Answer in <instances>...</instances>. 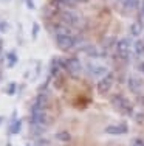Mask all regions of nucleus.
<instances>
[{"label":"nucleus","instance_id":"f257e3e1","mask_svg":"<svg viewBox=\"0 0 144 146\" xmlns=\"http://www.w3.org/2000/svg\"><path fill=\"white\" fill-rule=\"evenodd\" d=\"M45 104H47V96H45V93H42V95L37 96V100L31 106L30 115H31V124H34V126H43L45 124V121H47Z\"/></svg>","mask_w":144,"mask_h":146},{"label":"nucleus","instance_id":"f03ea898","mask_svg":"<svg viewBox=\"0 0 144 146\" xmlns=\"http://www.w3.org/2000/svg\"><path fill=\"white\" fill-rule=\"evenodd\" d=\"M112 106L115 107L118 112L124 113V115H132L133 113V106L132 103L129 101V98H126L124 95H115L112 98Z\"/></svg>","mask_w":144,"mask_h":146},{"label":"nucleus","instance_id":"7ed1b4c3","mask_svg":"<svg viewBox=\"0 0 144 146\" xmlns=\"http://www.w3.org/2000/svg\"><path fill=\"white\" fill-rule=\"evenodd\" d=\"M113 84H115V76H113V73H107L96 82V90H98L99 95H107L113 87Z\"/></svg>","mask_w":144,"mask_h":146},{"label":"nucleus","instance_id":"20e7f679","mask_svg":"<svg viewBox=\"0 0 144 146\" xmlns=\"http://www.w3.org/2000/svg\"><path fill=\"white\" fill-rule=\"evenodd\" d=\"M54 39H56V44L60 50H70V48H73L74 44H76L74 37L71 36L70 33H56Z\"/></svg>","mask_w":144,"mask_h":146},{"label":"nucleus","instance_id":"39448f33","mask_svg":"<svg viewBox=\"0 0 144 146\" xmlns=\"http://www.w3.org/2000/svg\"><path fill=\"white\" fill-rule=\"evenodd\" d=\"M127 86H129V90H130L132 93H135V95H141L143 90H144V82H143V79L139 78V76H136V75L129 76Z\"/></svg>","mask_w":144,"mask_h":146},{"label":"nucleus","instance_id":"423d86ee","mask_svg":"<svg viewBox=\"0 0 144 146\" xmlns=\"http://www.w3.org/2000/svg\"><path fill=\"white\" fill-rule=\"evenodd\" d=\"M65 68L68 70V73L73 76H78L82 72V64L78 58H70L65 61Z\"/></svg>","mask_w":144,"mask_h":146},{"label":"nucleus","instance_id":"0eeeda50","mask_svg":"<svg viewBox=\"0 0 144 146\" xmlns=\"http://www.w3.org/2000/svg\"><path fill=\"white\" fill-rule=\"evenodd\" d=\"M130 50H132V44H130L129 39H121L118 42V45H116V51H118V54L121 58H129L130 54Z\"/></svg>","mask_w":144,"mask_h":146},{"label":"nucleus","instance_id":"6e6552de","mask_svg":"<svg viewBox=\"0 0 144 146\" xmlns=\"http://www.w3.org/2000/svg\"><path fill=\"white\" fill-rule=\"evenodd\" d=\"M87 68H88V73H90L91 76H95V78L105 76V75L108 73V72H107L108 68L105 67V65H101V64H88Z\"/></svg>","mask_w":144,"mask_h":146},{"label":"nucleus","instance_id":"1a4fd4ad","mask_svg":"<svg viewBox=\"0 0 144 146\" xmlns=\"http://www.w3.org/2000/svg\"><path fill=\"white\" fill-rule=\"evenodd\" d=\"M104 131L112 135H119V134H126L127 132V126L126 124H122V126H107Z\"/></svg>","mask_w":144,"mask_h":146},{"label":"nucleus","instance_id":"9d476101","mask_svg":"<svg viewBox=\"0 0 144 146\" xmlns=\"http://www.w3.org/2000/svg\"><path fill=\"white\" fill-rule=\"evenodd\" d=\"M133 51L136 56H144V40H136L133 44Z\"/></svg>","mask_w":144,"mask_h":146},{"label":"nucleus","instance_id":"9b49d317","mask_svg":"<svg viewBox=\"0 0 144 146\" xmlns=\"http://www.w3.org/2000/svg\"><path fill=\"white\" fill-rule=\"evenodd\" d=\"M141 33H143V25L139 22H135L130 25V34L132 36H139Z\"/></svg>","mask_w":144,"mask_h":146},{"label":"nucleus","instance_id":"f8f14e48","mask_svg":"<svg viewBox=\"0 0 144 146\" xmlns=\"http://www.w3.org/2000/svg\"><path fill=\"white\" fill-rule=\"evenodd\" d=\"M20 127H22V121L16 120L14 123L11 124V127H9V132H11V134H17V132L20 131Z\"/></svg>","mask_w":144,"mask_h":146},{"label":"nucleus","instance_id":"ddd939ff","mask_svg":"<svg viewBox=\"0 0 144 146\" xmlns=\"http://www.w3.org/2000/svg\"><path fill=\"white\" fill-rule=\"evenodd\" d=\"M8 59H9V67H11V65H14V62L17 61V58H16L14 53H8Z\"/></svg>","mask_w":144,"mask_h":146},{"label":"nucleus","instance_id":"4468645a","mask_svg":"<svg viewBox=\"0 0 144 146\" xmlns=\"http://www.w3.org/2000/svg\"><path fill=\"white\" fill-rule=\"evenodd\" d=\"M132 146H144V140L143 138H135L132 141Z\"/></svg>","mask_w":144,"mask_h":146},{"label":"nucleus","instance_id":"2eb2a0df","mask_svg":"<svg viewBox=\"0 0 144 146\" xmlns=\"http://www.w3.org/2000/svg\"><path fill=\"white\" fill-rule=\"evenodd\" d=\"M57 138H60V140H70V135L67 134V132H60V134L56 135Z\"/></svg>","mask_w":144,"mask_h":146},{"label":"nucleus","instance_id":"dca6fc26","mask_svg":"<svg viewBox=\"0 0 144 146\" xmlns=\"http://www.w3.org/2000/svg\"><path fill=\"white\" fill-rule=\"evenodd\" d=\"M62 3H65V5H73V3L79 2V0H60Z\"/></svg>","mask_w":144,"mask_h":146},{"label":"nucleus","instance_id":"f3484780","mask_svg":"<svg viewBox=\"0 0 144 146\" xmlns=\"http://www.w3.org/2000/svg\"><path fill=\"white\" fill-rule=\"evenodd\" d=\"M37 31H39V25L37 23H34V31H33V37L37 36Z\"/></svg>","mask_w":144,"mask_h":146},{"label":"nucleus","instance_id":"a211bd4d","mask_svg":"<svg viewBox=\"0 0 144 146\" xmlns=\"http://www.w3.org/2000/svg\"><path fill=\"white\" fill-rule=\"evenodd\" d=\"M14 89H16V84H11V86H9V89H8V93H9V95H12V93H14Z\"/></svg>","mask_w":144,"mask_h":146},{"label":"nucleus","instance_id":"6ab92c4d","mask_svg":"<svg viewBox=\"0 0 144 146\" xmlns=\"http://www.w3.org/2000/svg\"><path fill=\"white\" fill-rule=\"evenodd\" d=\"M26 3H28V8H31V9L34 8V3L31 2V0H26Z\"/></svg>","mask_w":144,"mask_h":146},{"label":"nucleus","instance_id":"aec40b11","mask_svg":"<svg viewBox=\"0 0 144 146\" xmlns=\"http://www.w3.org/2000/svg\"><path fill=\"white\" fill-rule=\"evenodd\" d=\"M141 68H143V72H144V64H143V65H141Z\"/></svg>","mask_w":144,"mask_h":146},{"label":"nucleus","instance_id":"412c9836","mask_svg":"<svg viewBox=\"0 0 144 146\" xmlns=\"http://www.w3.org/2000/svg\"><path fill=\"white\" fill-rule=\"evenodd\" d=\"M2 120H3V118H2V117H0V123H2Z\"/></svg>","mask_w":144,"mask_h":146}]
</instances>
